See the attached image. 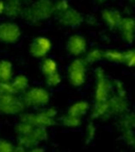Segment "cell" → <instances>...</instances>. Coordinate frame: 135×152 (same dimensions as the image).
<instances>
[{
    "mask_svg": "<svg viewBox=\"0 0 135 152\" xmlns=\"http://www.w3.org/2000/svg\"><path fill=\"white\" fill-rule=\"evenodd\" d=\"M61 124L63 126L67 127V128H76L82 124V118H79V117L72 116V115L66 113L64 116H62L59 119Z\"/></svg>",
    "mask_w": 135,
    "mask_h": 152,
    "instance_id": "obj_22",
    "label": "cell"
},
{
    "mask_svg": "<svg viewBox=\"0 0 135 152\" xmlns=\"http://www.w3.org/2000/svg\"><path fill=\"white\" fill-rule=\"evenodd\" d=\"M35 126L28 124V123L24 122V121H20L16 124L15 126V132L17 137H22V135H27L33 131Z\"/></svg>",
    "mask_w": 135,
    "mask_h": 152,
    "instance_id": "obj_23",
    "label": "cell"
},
{
    "mask_svg": "<svg viewBox=\"0 0 135 152\" xmlns=\"http://www.w3.org/2000/svg\"><path fill=\"white\" fill-rule=\"evenodd\" d=\"M20 121L28 123L33 126L48 127L56 124L58 120V110L55 107H43L39 112H23L20 114Z\"/></svg>",
    "mask_w": 135,
    "mask_h": 152,
    "instance_id": "obj_2",
    "label": "cell"
},
{
    "mask_svg": "<svg viewBox=\"0 0 135 152\" xmlns=\"http://www.w3.org/2000/svg\"><path fill=\"white\" fill-rule=\"evenodd\" d=\"M108 106H109V112L111 116H122L129 112L130 104H129L127 97H122L116 94H112L110 98L107 100Z\"/></svg>",
    "mask_w": 135,
    "mask_h": 152,
    "instance_id": "obj_12",
    "label": "cell"
},
{
    "mask_svg": "<svg viewBox=\"0 0 135 152\" xmlns=\"http://www.w3.org/2000/svg\"><path fill=\"white\" fill-rule=\"evenodd\" d=\"M25 104L21 95L9 93L0 95V114L7 116L20 115L25 110Z\"/></svg>",
    "mask_w": 135,
    "mask_h": 152,
    "instance_id": "obj_6",
    "label": "cell"
},
{
    "mask_svg": "<svg viewBox=\"0 0 135 152\" xmlns=\"http://www.w3.org/2000/svg\"><path fill=\"white\" fill-rule=\"evenodd\" d=\"M40 69H41V72H42L43 76H47V75H49V74H53V73H55V72L59 71V67H58L57 61L53 58H50V57H47V56L42 58Z\"/></svg>",
    "mask_w": 135,
    "mask_h": 152,
    "instance_id": "obj_19",
    "label": "cell"
},
{
    "mask_svg": "<svg viewBox=\"0 0 135 152\" xmlns=\"http://www.w3.org/2000/svg\"><path fill=\"white\" fill-rule=\"evenodd\" d=\"M13 76V64L7 59H1L0 61V81H11Z\"/></svg>",
    "mask_w": 135,
    "mask_h": 152,
    "instance_id": "obj_18",
    "label": "cell"
},
{
    "mask_svg": "<svg viewBox=\"0 0 135 152\" xmlns=\"http://www.w3.org/2000/svg\"><path fill=\"white\" fill-rule=\"evenodd\" d=\"M113 94L112 81L107 76L105 70L99 67L94 70V93L93 98L94 102L107 101L110 96Z\"/></svg>",
    "mask_w": 135,
    "mask_h": 152,
    "instance_id": "obj_3",
    "label": "cell"
},
{
    "mask_svg": "<svg viewBox=\"0 0 135 152\" xmlns=\"http://www.w3.org/2000/svg\"><path fill=\"white\" fill-rule=\"evenodd\" d=\"M95 1H97V3H105L107 0H95Z\"/></svg>",
    "mask_w": 135,
    "mask_h": 152,
    "instance_id": "obj_33",
    "label": "cell"
},
{
    "mask_svg": "<svg viewBox=\"0 0 135 152\" xmlns=\"http://www.w3.org/2000/svg\"><path fill=\"white\" fill-rule=\"evenodd\" d=\"M95 134H96V128L93 122H89L85 129V141L86 144H90L94 140Z\"/></svg>",
    "mask_w": 135,
    "mask_h": 152,
    "instance_id": "obj_28",
    "label": "cell"
},
{
    "mask_svg": "<svg viewBox=\"0 0 135 152\" xmlns=\"http://www.w3.org/2000/svg\"><path fill=\"white\" fill-rule=\"evenodd\" d=\"M66 50L68 54L74 57H81L87 51V41L81 34H73L66 42Z\"/></svg>",
    "mask_w": 135,
    "mask_h": 152,
    "instance_id": "obj_10",
    "label": "cell"
},
{
    "mask_svg": "<svg viewBox=\"0 0 135 152\" xmlns=\"http://www.w3.org/2000/svg\"><path fill=\"white\" fill-rule=\"evenodd\" d=\"M104 58L109 63L122 64L124 61V51L117 49H109L104 51Z\"/></svg>",
    "mask_w": 135,
    "mask_h": 152,
    "instance_id": "obj_21",
    "label": "cell"
},
{
    "mask_svg": "<svg viewBox=\"0 0 135 152\" xmlns=\"http://www.w3.org/2000/svg\"><path fill=\"white\" fill-rule=\"evenodd\" d=\"M55 15V2L53 0H36L27 7H24L22 17L27 22L39 24L47 21Z\"/></svg>",
    "mask_w": 135,
    "mask_h": 152,
    "instance_id": "obj_1",
    "label": "cell"
},
{
    "mask_svg": "<svg viewBox=\"0 0 135 152\" xmlns=\"http://www.w3.org/2000/svg\"><path fill=\"white\" fill-rule=\"evenodd\" d=\"M101 18L107 27H109L110 29H116L122 20V15L116 9H106L102 12Z\"/></svg>",
    "mask_w": 135,
    "mask_h": 152,
    "instance_id": "obj_13",
    "label": "cell"
},
{
    "mask_svg": "<svg viewBox=\"0 0 135 152\" xmlns=\"http://www.w3.org/2000/svg\"><path fill=\"white\" fill-rule=\"evenodd\" d=\"M21 28L16 22H0V42L3 44H15L21 38Z\"/></svg>",
    "mask_w": 135,
    "mask_h": 152,
    "instance_id": "obj_7",
    "label": "cell"
},
{
    "mask_svg": "<svg viewBox=\"0 0 135 152\" xmlns=\"http://www.w3.org/2000/svg\"><path fill=\"white\" fill-rule=\"evenodd\" d=\"M5 14V0H0V16Z\"/></svg>",
    "mask_w": 135,
    "mask_h": 152,
    "instance_id": "obj_31",
    "label": "cell"
},
{
    "mask_svg": "<svg viewBox=\"0 0 135 152\" xmlns=\"http://www.w3.org/2000/svg\"><path fill=\"white\" fill-rule=\"evenodd\" d=\"M116 29L119 32L122 40L131 44L135 40V19L132 17H122Z\"/></svg>",
    "mask_w": 135,
    "mask_h": 152,
    "instance_id": "obj_11",
    "label": "cell"
},
{
    "mask_svg": "<svg viewBox=\"0 0 135 152\" xmlns=\"http://www.w3.org/2000/svg\"><path fill=\"white\" fill-rule=\"evenodd\" d=\"M112 86H113V93L122 97H127V89L125 87L124 83L119 79H114L112 80Z\"/></svg>",
    "mask_w": 135,
    "mask_h": 152,
    "instance_id": "obj_27",
    "label": "cell"
},
{
    "mask_svg": "<svg viewBox=\"0 0 135 152\" xmlns=\"http://www.w3.org/2000/svg\"><path fill=\"white\" fill-rule=\"evenodd\" d=\"M83 58L85 59L88 66L94 65V64L101 61L102 59H104V50L99 48H92L90 50L86 51Z\"/></svg>",
    "mask_w": 135,
    "mask_h": 152,
    "instance_id": "obj_20",
    "label": "cell"
},
{
    "mask_svg": "<svg viewBox=\"0 0 135 152\" xmlns=\"http://www.w3.org/2000/svg\"><path fill=\"white\" fill-rule=\"evenodd\" d=\"M131 116V126L135 130V113H130Z\"/></svg>",
    "mask_w": 135,
    "mask_h": 152,
    "instance_id": "obj_32",
    "label": "cell"
},
{
    "mask_svg": "<svg viewBox=\"0 0 135 152\" xmlns=\"http://www.w3.org/2000/svg\"><path fill=\"white\" fill-rule=\"evenodd\" d=\"M25 107L30 108H43L48 105L50 101L49 91L42 87L28 88L21 95Z\"/></svg>",
    "mask_w": 135,
    "mask_h": 152,
    "instance_id": "obj_4",
    "label": "cell"
},
{
    "mask_svg": "<svg viewBox=\"0 0 135 152\" xmlns=\"http://www.w3.org/2000/svg\"><path fill=\"white\" fill-rule=\"evenodd\" d=\"M14 93L10 81H0V95Z\"/></svg>",
    "mask_w": 135,
    "mask_h": 152,
    "instance_id": "obj_30",
    "label": "cell"
},
{
    "mask_svg": "<svg viewBox=\"0 0 135 152\" xmlns=\"http://www.w3.org/2000/svg\"><path fill=\"white\" fill-rule=\"evenodd\" d=\"M122 140L130 148L135 149V130L133 128H126L122 130Z\"/></svg>",
    "mask_w": 135,
    "mask_h": 152,
    "instance_id": "obj_24",
    "label": "cell"
},
{
    "mask_svg": "<svg viewBox=\"0 0 135 152\" xmlns=\"http://www.w3.org/2000/svg\"><path fill=\"white\" fill-rule=\"evenodd\" d=\"M44 80L48 88H57L62 81L61 74H60L59 71L55 72L53 74H49L47 76H44Z\"/></svg>",
    "mask_w": 135,
    "mask_h": 152,
    "instance_id": "obj_25",
    "label": "cell"
},
{
    "mask_svg": "<svg viewBox=\"0 0 135 152\" xmlns=\"http://www.w3.org/2000/svg\"><path fill=\"white\" fill-rule=\"evenodd\" d=\"M16 144L7 139H0V152H13Z\"/></svg>",
    "mask_w": 135,
    "mask_h": 152,
    "instance_id": "obj_29",
    "label": "cell"
},
{
    "mask_svg": "<svg viewBox=\"0 0 135 152\" xmlns=\"http://www.w3.org/2000/svg\"><path fill=\"white\" fill-rule=\"evenodd\" d=\"M53 48V43L47 37H37L30 45V53L36 58H43L47 56Z\"/></svg>",
    "mask_w": 135,
    "mask_h": 152,
    "instance_id": "obj_9",
    "label": "cell"
},
{
    "mask_svg": "<svg viewBox=\"0 0 135 152\" xmlns=\"http://www.w3.org/2000/svg\"><path fill=\"white\" fill-rule=\"evenodd\" d=\"M90 104L86 100H79L72 103L69 107L67 108V113L72 116L79 117V118H83L85 115H87L90 112Z\"/></svg>",
    "mask_w": 135,
    "mask_h": 152,
    "instance_id": "obj_17",
    "label": "cell"
},
{
    "mask_svg": "<svg viewBox=\"0 0 135 152\" xmlns=\"http://www.w3.org/2000/svg\"><path fill=\"white\" fill-rule=\"evenodd\" d=\"M122 64L129 68H135V48L124 51V61Z\"/></svg>",
    "mask_w": 135,
    "mask_h": 152,
    "instance_id": "obj_26",
    "label": "cell"
},
{
    "mask_svg": "<svg viewBox=\"0 0 135 152\" xmlns=\"http://www.w3.org/2000/svg\"><path fill=\"white\" fill-rule=\"evenodd\" d=\"M55 15L57 17L58 21L66 27L76 28L80 26L84 21V18L81 15V13H79L76 10L72 9L71 7H67L66 10L60 12V13L55 14Z\"/></svg>",
    "mask_w": 135,
    "mask_h": 152,
    "instance_id": "obj_8",
    "label": "cell"
},
{
    "mask_svg": "<svg viewBox=\"0 0 135 152\" xmlns=\"http://www.w3.org/2000/svg\"><path fill=\"white\" fill-rule=\"evenodd\" d=\"M90 116L93 120H106L111 117L108 102H94L90 108Z\"/></svg>",
    "mask_w": 135,
    "mask_h": 152,
    "instance_id": "obj_14",
    "label": "cell"
},
{
    "mask_svg": "<svg viewBox=\"0 0 135 152\" xmlns=\"http://www.w3.org/2000/svg\"><path fill=\"white\" fill-rule=\"evenodd\" d=\"M88 65L82 57H76L67 68V79L73 88H81L87 79Z\"/></svg>",
    "mask_w": 135,
    "mask_h": 152,
    "instance_id": "obj_5",
    "label": "cell"
},
{
    "mask_svg": "<svg viewBox=\"0 0 135 152\" xmlns=\"http://www.w3.org/2000/svg\"><path fill=\"white\" fill-rule=\"evenodd\" d=\"M22 0H5V14L9 18H17L23 13Z\"/></svg>",
    "mask_w": 135,
    "mask_h": 152,
    "instance_id": "obj_16",
    "label": "cell"
},
{
    "mask_svg": "<svg viewBox=\"0 0 135 152\" xmlns=\"http://www.w3.org/2000/svg\"><path fill=\"white\" fill-rule=\"evenodd\" d=\"M10 83H11L14 93L18 94V95H22L30 88V80H28L27 76L24 74H17V75L13 76V78L11 79Z\"/></svg>",
    "mask_w": 135,
    "mask_h": 152,
    "instance_id": "obj_15",
    "label": "cell"
},
{
    "mask_svg": "<svg viewBox=\"0 0 135 152\" xmlns=\"http://www.w3.org/2000/svg\"><path fill=\"white\" fill-rule=\"evenodd\" d=\"M131 1H135V0H131Z\"/></svg>",
    "mask_w": 135,
    "mask_h": 152,
    "instance_id": "obj_34",
    "label": "cell"
}]
</instances>
